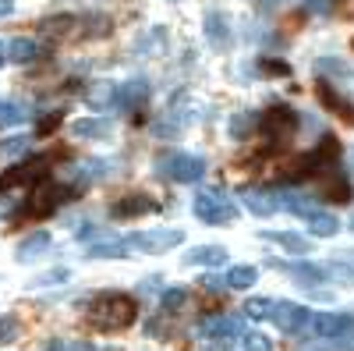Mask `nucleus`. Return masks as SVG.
I'll return each mask as SVG.
<instances>
[{
	"label": "nucleus",
	"mask_w": 354,
	"mask_h": 351,
	"mask_svg": "<svg viewBox=\"0 0 354 351\" xmlns=\"http://www.w3.org/2000/svg\"><path fill=\"white\" fill-rule=\"evenodd\" d=\"M135 316H138V302L131 295H121V291H106L88 305V323L100 330H124L135 323Z\"/></svg>",
	"instance_id": "nucleus-1"
},
{
	"label": "nucleus",
	"mask_w": 354,
	"mask_h": 351,
	"mask_svg": "<svg viewBox=\"0 0 354 351\" xmlns=\"http://www.w3.org/2000/svg\"><path fill=\"white\" fill-rule=\"evenodd\" d=\"M185 242L181 227H153V231H131L121 238V245H128V252H142V255H167L174 245Z\"/></svg>",
	"instance_id": "nucleus-2"
},
{
	"label": "nucleus",
	"mask_w": 354,
	"mask_h": 351,
	"mask_svg": "<svg viewBox=\"0 0 354 351\" xmlns=\"http://www.w3.org/2000/svg\"><path fill=\"white\" fill-rule=\"evenodd\" d=\"M192 210L202 224H209V227H230L234 220H238V206L227 199V192L220 188H202L192 202Z\"/></svg>",
	"instance_id": "nucleus-3"
},
{
	"label": "nucleus",
	"mask_w": 354,
	"mask_h": 351,
	"mask_svg": "<svg viewBox=\"0 0 354 351\" xmlns=\"http://www.w3.org/2000/svg\"><path fill=\"white\" fill-rule=\"evenodd\" d=\"M156 167H160V174H163L167 181L192 185V181H202V174H205V156H195V153H181V150H174V153H163Z\"/></svg>",
	"instance_id": "nucleus-4"
},
{
	"label": "nucleus",
	"mask_w": 354,
	"mask_h": 351,
	"mask_svg": "<svg viewBox=\"0 0 354 351\" xmlns=\"http://www.w3.org/2000/svg\"><path fill=\"white\" fill-rule=\"evenodd\" d=\"M259 128L273 145H280V142H287L294 135V128H298V114H294L290 107H283V103H277V107H270L259 117Z\"/></svg>",
	"instance_id": "nucleus-5"
},
{
	"label": "nucleus",
	"mask_w": 354,
	"mask_h": 351,
	"mask_svg": "<svg viewBox=\"0 0 354 351\" xmlns=\"http://www.w3.org/2000/svg\"><path fill=\"white\" fill-rule=\"evenodd\" d=\"M46 174V156H32V160H21L15 167H8L4 174H0V195L18 188V185H28L32 188V181H39Z\"/></svg>",
	"instance_id": "nucleus-6"
},
{
	"label": "nucleus",
	"mask_w": 354,
	"mask_h": 351,
	"mask_svg": "<svg viewBox=\"0 0 354 351\" xmlns=\"http://www.w3.org/2000/svg\"><path fill=\"white\" fill-rule=\"evenodd\" d=\"M308 330L315 337H340L354 330V316L347 312H308Z\"/></svg>",
	"instance_id": "nucleus-7"
},
{
	"label": "nucleus",
	"mask_w": 354,
	"mask_h": 351,
	"mask_svg": "<svg viewBox=\"0 0 354 351\" xmlns=\"http://www.w3.org/2000/svg\"><path fill=\"white\" fill-rule=\"evenodd\" d=\"M149 100V82L145 78H128L121 85H113V96H110V107L117 110H135Z\"/></svg>",
	"instance_id": "nucleus-8"
},
{
	"label": "nucleus",
	"mask_w": 354,
	"mask_h": 351,
	"mask_svg": "<svg viewBox=\"0 0 354 351\" xmlns=\"http://www.w3.org/2000/svg\"><path fill=\"white\" fill-rule=\"evenodd\" d=\"M270 319H273L283 334H301V330L308 327V309L298 305V302H277Z\"/></svg>",
	"instance_id": "nucleus-9"
},
{
	"label": "nucleus",
	"mask_w": 354,
	"mask_h": 351,
	"mask_svg": "<svg viewBox=\"0 0 354 351\" xmlns=\"http://www.w3.org/2000/svg\"><path fill=\"white\" fill-rule=\"evenodd\" d=\"M61 188L57 185H50V181H39L36 188H32V195H28V202H25V213H32V217H50L57 206H61Z\"/></svg>",
	"instance_id": "nucleus-10"
},
{
	"label": "nucleus",
	"mask_w": 354,
	"mask_h": 351,
	"mask_svg": "<svg viewBox=\"0 0 354 351\" xmlns=\"http://www.w3.org/2000/svg\"><path fill=\"white\" fill-rule=\"evenodd\" d=\"M259 238L270 242V245H277V249L287 252V255H305V252H312V242L305 238V234H298V231H262Z\"/></svg>",
	"instance_id": "nucleus-11"
},
{
	"label": "nucleus",
	"mask_w": 354,
	"mask_h": 351,
	"mask_svg": "<svg viewBox=\"0 0 354 351\" xmlns=\"http://www.w3.org/2000/svg\"><path fill=\"white\" fill-rule=\"evenodd\" d=\"M273 267H280L290 280L308 284V287H315V284L326 280V267H315V262H273Z\"/></svg>",
	"instance_id": "nucleus-12"
},
{
	"label": "nucleus",
	"mask_w": 354,
	"mask_h": 351,
	"mask_svg": "<svg viewBox=\"0 0 354 351\" xmlns=\"http://www.w3.org/2000/svg\"><path fill=\"white\" fill-rule=\"evenodd\" d=\"M202 28H205V39H209L213 50H227V46H230V21H227L220 11H209V15H205Z\"/></svg>",
	"instance_id": "nucleus-13"
},
{
	"label": "nucleus",
	"mask_w": 354,
	"mask_h": 351,
	"mask_svg": "<svg viewBox=\"0 0 354 351\" xmlns=\"http://www.w3.org/2000/svg\"><path fill=\"white\" fill-rule=\"evenodd\" d=\"M287 210V213H294V217H305V220H312L315 213H319V206H315V199H308V195H301V192H280L277 195V210Z\"/></svg>",
	"instance_id": "nucleus-14"
},
{
	"label": "nucleus",
	"mask_w": 354,
	"mask_h": 351,
	"mask_svg": "<svg viewBox=\"0 0 354 351\" xmlns=\"http://www.w3.org/2000/svg\"><path fill=\"white\" fill-rule=\"evenodd\" d=\"M315 93H319L322 100H326V107H330L333 114H340L347 125H354V103H351V100H344V96L333 89V85H330L326 78H319V82H315Z\"/></svg>",
	"instance_id": "nucleus-15"
},
{
	"label": "nucleus",
	"mask_w": 354,
	"mask_h": 351,
	"mask_svg": "<svg viewBox=\"0 0 354 351\" xmlns=\"http://www.w3.org/2000/svg\"><path fill=\"white\" fill-rule=\"evenodd\" d=\"M71 132H75L78 138H93V142H103V138H110L113 125L106 121V117H78V121H71Z\"/></svg>",
	"instance_id": "nucleus-16"
},
{
	"label": "nucleus",
	"mask_w": 354,
	"mask_h": 351,
	"mask_svg": "<svg viewBox=\"0 0 354 351\" xmlns=\"http://www.w3.org/2000/svg\"><path fill=\"white\" fill-rule=\"evenodd\" d=\"M50 231H32L28 238H21V245H18V262H32V259H39V255H46L50 252Z\"/></svg>",
	"instance_id": "nucleus-17"
},
{
	"label": "nucleus",
	"mask_w": 354,
	"mask_h": 351,
	"mask_svg": "<svg viewBox=\"0 0 354 351\" xmlns=\"http://www.w3.org/2000/svg\"><path fill=\"white\" fill-rule=\"evenodd\" d=\"M149 210H156V202L149 195H142V192H131V195L113 202V217H121V220L124 217H138V213H149Z\"/></svg>",
	"instance_id": "nucleus-18"
},
{
	"label": "nucleus",
	"mask_w": 354,
	"mask_h": 351,
	"mask_svg": "<svg viewBox=\"0 0 354 351\" xmlns=\"http://www.w3.org/2000/svg\"><path fill=\"white\" fill-rule=\"evenodd\" d=\"M241 330V323L234 316H205L198 323V334L202 337H234Z\"/></svg>",
	"instance_id": "nucleus-19"
},
{
	"label": "nucleus",
	"mask_w": 354,
	"mask_h": 351,
	"mask_svg": "<svg viewBox=\"0 0 354 351\" xmlns=\"http://www.w3.org/2000/svg\"><path fill=\"white\" fill-rule=\"evenodd\" d=\"M185 262H188V267H223V262H227V249H220V245H202V249H192V252L185 255Z\"/></svg>",
	"instance_id": "nucleus-20"
},
{
	"label": "nucleus",
	"mask_w": 354,
	"mask_h": 351,
	"mask_svg": "<svg viewBox=\"0 0 354 351\" xmlns=\"http://www.w3.org/2000/svg\"><path fill=\"white\" fill-rule=\"evenodd\" d=\"M36 57H39V43L36 39L18 36V39L8 43V61H15V64H32Z\"/></svg>",
	"instance_id": "nucleus-21"
},
{
	"label": "nucleus",
	"mask_w": 354,
	"mask_h": 351,
	"mask_svg": "<svg viewBox=\"0 0 354 351\" xmlns=\"http://www.w3.org/2000/svg\"><path fill=\"white\" fill-rule=\"evenodd\" d=\"M255 280H259V270L248 267V262H238V267H230L223 273V284L234 291H248V287H255Z\"/></svg>",
	"instance_id": "nucleus-22"
},
{
	"label": "nucleus",
	"mask_w": 354,
	"mask_h": 351,
	"mask_svg": "<svg viewBox=\"0 0 354 351\" xmlns=\"http://www.w3.org/2000/svg\"><path fill=\"white\" fill-rule=\"evenodd\" d=\"M82 255H85V259H121V255H128V249H124L121 242L100 238V242H88V245L82 249Z\"/></svg>",
	"instance_id": "nucleus-23"
},
{
	"label": "nucleus",
	"mask_w": 354,
	"mask_h": 351,
	"mask_svg": "<svg viewBox=\"0 0 354 351\" xmlns=\"http://www.w3.org/2000/svg\"><path fill=\"white\" fill-rule=\"evenodd\" d=\"M241 199H245V206H248L255 217H270V213L277 210V195H266V192H255V188H245Z\"/></svg>",
	"instance_id": "nucleus-24"
},
{
	"label": "nucleus",
	"mask_w": 354,
	"mask_h": 351,
	"mask_svg": "<svg viewBox=\"0 0 354 351\" xmlns=\"http://www.w3.org/2000/svg\"><path fill=\"white\" fill-rule=\"evenodd\" d=\"M21 121H28V110L18 100H0V132H8Z\"/></svg>",
	"instance_id": "nucleus-25"
},
{
	"label": "nucleus",
	"mask_w": 354,
	"mask_h": 351,
	"mask_svg": "<svg viewBox=\"0 0 354 351\" xmlns=\"http://www.w3.org/2000/svg\"><path fill=\"white\" fill-rule=\"evenodd\" d=\"M308 231L315 234V238H333V234L340 231V220H337V217H330V213H322V210H319V213H315V217L308 220Z\"/></svg>",
	"instance_id": "nucleus-26"
},
{
	"label": "nucleus",
	"mask_w": 354,
	"mask_h": 351,
	"mask_svg": "<svg viewBox=\"0 0 354 351\" xmlns=\"http://www.w3.org/2000/svg\"><path fill=\"white\" fill-rule=\"evenodd\" d=\"M273 305H277V298L255 295V298L245 302V316H248V319H259V323H262V319H270V316H273Z\"/></svg>",
	"instance_id": "nucleus-27"
},
{
	"label": "nucleus",
	"mask_w": 354,
	"mask_h": 351,
	"mask_svg": "<svg viewBox=\"0 0 354 351\" xmlns=\"http://www.w3.org/2000/svg\"><path fill=\"white\" fill-rule=\"evenodd\" d=\"M75 174H82V178H88V181H93V178H106V174H110V163H106L103 156H93V160L78 163Z\"/></svg>",
	"instance_id": "nucleus-28"
},
{
	"label": "nucleus",
	"mask_w": 354,
	"mask_h": 351,
	"mask_svg": "<svg viewBox=\"0 0 354 351\" xmlns=\"http://www.w3.org/2000/svg\"><path fill=\"white\" fill-rule=\"evenodd\" d=\"M68 280H71V270L68 267H53L43 277H32V280H28V287H50V284H68Z\"/></svg>",
	"instance_id": "nucleus-29"
},
{
	"label": "nucleus",
	"mask_w": 354,
	"mask_h": 351,
	"mask_svg": "<svg viewBox=\"0 0 354 351\" xmlns=\"http://www.w3.org/2000/svg\"><path fill=\"white\" fill-rule=\"evenodd\" d=\"M160 302H163V312H181L188 305V291L185 287H167Z\"/></svg>",
	"instance_id": "nucleus-30"
},
{
	"label": "nucleus",
	"mask_w": 354,
	"mask_h": 351,
	"mask_svg": "<svg viewBox=\"0 0 354 351\" xmlns=\"http://www.w3.org/2000/svg\"><path fill=\"white\" fill-rule=\"evenodd\" d=\"M252 125H255V117H252V114H234L230 121H227V128H230V135H234V138H245Z\"/></svg>",
	"instance_id": "nucleus-31"
},
{
	"label": "nucleus",
	"mask_w": 354,
	"mask_h": 351,
	"mask_svg": "<svg viewBox=\"0 0 354 351\" xmlns=\"http://www.w3.org/2000/svg\"><path fill=\"white\" fill-rule=\"evenodd\" d=\"M28 145H32V138L28 135H18V138H8V142H0V156H21Z\"/></svg>",
	"instance_id": "nucleus-32"
},
{
	"label": "nucleus",
	"mask_w": 354,
	"mask_h": 351,
	"mask_svg": "<svg viewBox=\"0 0 354 351\" xmlns=\"http://www.w3.org/2000/svg\"><path fill=\"white\" fill-rule=\"evenodd\" d=\"M241 348H245V351H273V341L255 330V334H248V337L241 341Z\"/></svg>",
	"instance_id": "nucleus-33"
},
{
	"label": "nucleus",
	"mask_w": 354,
	"mask_h": 351,
	"mask_svg": "<svg viewBox=\"0 0 354 351\" xmlns=\"http://www.w3.org/2000/svg\"><path fill=\"white\" fill-rule=\"evenodd\" d=\"M110 96H113V85H110V82L96 85V89L88 93V100H93V107H110Z\"/></svg>",
	"instance_id": "nucleus-34"
},
{
	"label": "nucleus",
	"mask_w": 354,
	"mask_h": 351,
	"mask_svg": "<svg viewBox=\"0 0 354 351\" xmlns=\"http://www.w3.org/2000/svg\"><path fill=\"white\" fill-rule=\"evenodd\" d=\"M15 337H18V319L15 316H4V319H0V344H8Z\"/></svg>",
	"instance_id": "nucleus-35"
},
{
	"label": "nucleus",
	"mask_w": 354,
	"mask_h": 351,
	"mask_svg": "<svg viewBox=\"0 0 354 351\" xmlns=\"http://www.w3.org/2000/svg\"><path fill=\"white\" fill-rule=\"evenodd\" d=\"M337 351H354V330H347V334L337 337Z\"/></svg>",
	"instance_id": "nucleus-36"
},
{
	"label": "nucleus",
	"mask_w": 354,
	"mask_h": 351,
	"mask_svg": "<svg viewBox=\"0 0 354 351\" xmlns=\"http://www.w3.org/2000/svg\"><path fill=\"white\" fill-rule=\"evenodd\" d=\"M68 351H100L96 344H85V341H78V344H68Z\"/></svg>",
	"instance_id": "nucleus-37"
},
{
	"label": "nucleus",
	"mask_w": 354,
	"mask_h": 351,
	"mask_svg": "<svg viewBox=\"0 0 354 351\" xmlns=\"http://www.w3.org/2000/svg\"><path fill=\"white\" fill-rule=\"evenodd\" d=\"M15 11V0H0V18H8Z\"/></svg>",
	"instance_id": "nucleus-38"
},
{
	"label": "nucleus",
	"mask_w": 354,
	"mask_h": 351,
	"mask_svg": "<svg viewBox=\"0 0 354 351\" xmlns=\"http://www.w3.org/2000/svg\"><path fill=\"white\" fill-rule=\"evenodd\" d=\"M46 351H68V344H61V341H50V344H46Z\"/></svg>",
	"instance_id": "nucleus-39"
},
{
	"label": "nucleus",
	"mask_w": 354,
	"mask_h": 351,
	"mask_svg": "<svg viewBox=\"0 0 354 351\" xmlns=\"http://www.w3.org/2000/svg\"><path fill=\"white\" fill-rule=\"evenodd\" d=\"M4 61H8V43L0 39V64H4Z\"/></svg>",
	"instance_id": "nucleus-40"
},
{
	"label": "nucleus",
	"mask_w": 354,
	"mask_h": 351,
	"mask_svg": "<svg viewBox=\"0 0 354 351\" xmlns=\"http://www.w3.org/2000/svg\"><path fill=\"white\" fill-rule=\"evenodd\" d=\"M344 262H354V252H344Z\"/></svg>",
	"instance_id": "nucleus-41"
},
{
	"label": "nucleus",
	"mask_w": 354,
	"mask_h": 351,
	"mask_svg": "<svg viewBox=\"0 0 354 351\" xmlns=\"http://www.w3.org/2000/svg\"><path fill=\"white\" fill-rule=\"evenodd\" d=\"M347 227H351V231H354V213H351V220H347Z\"/></svg>",
	"instance_id": "nucleus-42"
},
{
	"label": "nucleus",
	"mask_w": 354,
	"mask_h": 351,
	"mask_svg": "<svg viewBox=\"0 0 354 351\" xmlns=\"http://www.w3.org/2000/svg\"><path fill=\"white\" fill-rule=\"evenodd\" d=\"M301 351H322V348H301Z\"/></svg>",
	"instance_id": "nucleus-43"
},
{
	"label": "nucleus",
	"mask_w": 354,
	"mask_h": 351,
	"mask_svg": "<svg viewBox=\"0 0 354 351\" xmlns=\"http://www.w3.org/2000/svg\"><path fill=\"white\" fill-rule=\"evenodd\" d=\"M351 163H354V145H351Z\"/></svg>",
	"instance_id": "nucleus-44"
}]
</instances>
